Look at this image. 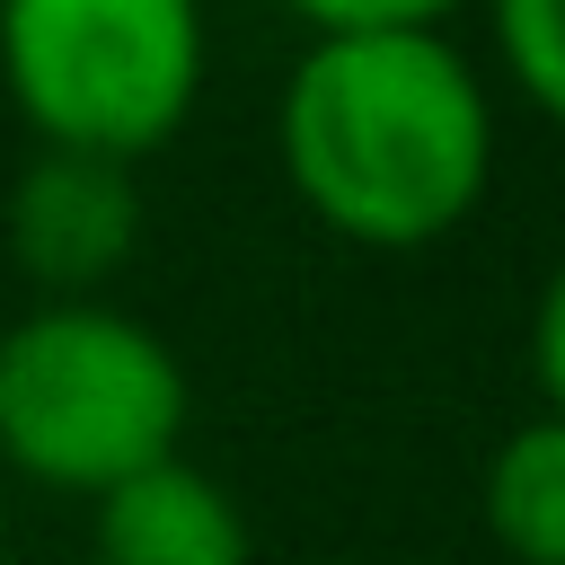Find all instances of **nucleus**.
I'll use <instances>...</instances> for the list:
<instances>
[{
    "label": "nucleus",
    "instance_id": "nucleus-5",
    "mask_svg": "<svg viewBox=\"0 0 565 565\" xmlns=\"http://www.w3.org/2000/svg\"><path fill=\"white\" fill-rule=\"evenodd\" d=\"M88 565H256L238 494L185 450L88 503Z\"/></svg>",
    "mask_w": 565,
    "mask_h": 565
},
{
    "label": "nucleus",
    "instance_id": "nucleus-4",
    "mask_svg": "<svg viewBox=\"0 0 565 565\" xmlns=\"http://www.w3.org/2000/svg\"><path fill=\"white\" fill-rule=\"evenodd\" d=\"M141 247V194L132 168L79 159V150H35L18 194H9V256L44 300H97Z\"/></svg>",
    "mask_w": 565,
    "mask_h": 565
},
{
    "label": "nucleus",
    "instance_id": "nucleus-3",
    "mask_svg": "<svg viewBox=\"0 0 565 565\" xmlns=\"http://www.w3.org/2000/svg\"><path fill=\"white\" fill-rule=\"evenodd\" d=\"M203 0H0V88L44 150L141 168L203 97Z\"/></svg>",
    "mask_w": 565,
    "mask_h": 565
},
{
    "label": "nucleus",
    "instance_id": "nucleus-7",
    "mask_svg": "<svg viewBox=\"0 0 565 565\" xmlns=\"http://www.w3.org/2000/svg\"><path fill=\"white\" fill-rule=\"evenodd\" d=\"M494 18V62L503 79L547 115L565 124V0H486Z\"/></svg>",
    "mask_w": 565,
    "mask_h": 565
},
{
    "label": "nucleus",
    "instance_id": "nucleus-8",
    "mask_svg": "<svg viewBox=\"0 0 565 565\" xmlns=\"http://www.w3.org/2000/svg\"><path fill=\"white\" fill-rule=\"evenodd\" d=\"M309 35H441L477 0H282Z\"/></svg>",
    "mask_w": 565,
    "mask_h": 565
},
{
    "label": "nucleus",
    "instance_id": "nucleus-1",
    "mask_svg": "<svg viewBox=\"0 0 565 565\" xmlns=\"http://www.w3.org/2000/svg\"><path fill=\"white\" fill-rule=\"evenodd\" d=\"M274 141L291 194L380 256L450 238L494 185V97L450 35H309Z\"/></svg>",
    "mask_w": 565,
    "mask_h": 565
},
{
    "label": "nucleus",
    "instance_id": "nucleus-9",
    "mask_svg": "<svg viewBox=\"0 0 565 565\" xmlns=\"http://www.w3.org/2000/svg\"><path fill=\"white\" fill-rule=\"evenodd\" d=\"M530 380H539V415H565V265L539 282V309H530Z\"/></svg>",
    "mask_w": 565,
    "mask_h": 565
},
{
    "label": "nucleus",
    "instance_id": "nucleus-6",
    "mask_svg": "<svg viewBox=\"0 0 565 565\" xmlns=\"http://www.w3.org/2000/svg\"><path fill=\"white\" fill-rule=\"evenodd\" d=\"M477 512L512 565H565V415H530L486 450Z\"/></svg>",
    "mask_w": 565,
    "mask_h": 565
},
{
    "label": "nucleus",
    "instance_id": "nucleus-2",
    "mask_svg": "<svg viewBox=\"0 0 565 565\" xmlns=\"http://www.w3.org/2000/svg\"><path fill=\"white\" fill-rule=\"evenodd\" d=\"M194 380L115 300H44L0 335V459L53 494H106L177 459Z\"/></svg>",
    "mask_w": 565,
    "mask_h": 565
}]
</instances>
